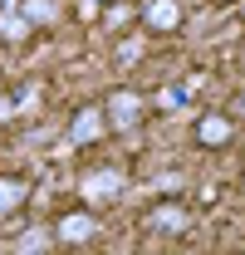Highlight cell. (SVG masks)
<instances>
[{
  "label": "cell",
  "instance_id": "obj_1",
  "mask_svg": "<svg viewBox=\"0 0 245 255\" xmlns=\"http://www.w3.org/2000/svg\"><path fill=\"white\" fill-rule=\"evenodd\" d=\"M103 132H108V108L84 103V108L69 118V142H74V147H89V142H98Z\"/></svg>",
  "mask_w": 245,
  "mask_h": 255
},
{
  "label": "cell",
  "instance_id": "obj_2",
  "mask_svg": "<svg viewBox=\"0 0 245 255\" xmlns=\"http://www.w3.org/2000/svg\"><path fill=\"white\" fill-rule=\"evenodd\" d=\"M137 118H142V94L137 89H113V98H108V128L113 132H132Z\"/></svg>",
  "mask_w": 245,
  "mask_h": 255
},
{
  "label": "cell",
  "instance_id": "obj_3",
  "mask_svg": "<svg viewBox=\"0 0 245 255\" xmlns=\"http://www.w3.org/2000/svg\"><path fill=\"white\" fill-rule=\"evenodd\" d=\"M93 231H98L93 211H69V216H59V221H54L59 246H84V241H93Z\"/></svg>",
  "mask_w": 245,
  "mask_h": 255
},
{
  "label": "cell",
  "instance_id": "obj_4",
  "mask_svg": "<svg viewBox=\"0 0 245 255\" xmlns=\"http://www.w3.org/2000/svg\"><path fill=\"white\" fill-rule=\"evenodd\" d=\"M79 191H84V201H108V196L122 191V172L118 167H98V172H89L79 182Z\"/></svg>",
  "mask_w": 245,
  "mask_h": 255
},
{
  "label": "cell",
  "instance_id": "obj_5",
  "mask_svg": "<svg viewBox=\"0 0 245 255\" xmlns=\"http://www.w3.org/2000/svg\"><path fill=\"white\" fill-rule=\"evenodd\" d=\"M142 25L157 30V34H172L182 25V5H177V0H152V5L142 10Z\"/></svg>",
  "mask_w": 245,
  "mask_h": 255
},
{
  "label": "cell",
  "instance_id": "obj_6",
  "mask_svg": "<svg viewBox=\"0 0 245 255\" xmlns=\"http://www.w3.org/2000/svg\"><path fill=\"white\" fill-rule=\"evenodd\" d=\"M231 137H236V128H231L226 113H206V118L196 123V142H201V147H226Z\"/></svg>",
  "mask_w": 245,
  "mask_h": 255
},
{
  "label": "cell",
  "instance_id": "obj_7",
  "mask_svg": "<svg viewBox=\"0 0 245 255\" xmlns=\"http://www.w3.org/2000/svg\"><path fill=\"white\" fill-rule=\"evenodd\" d=\"M54 246H59V236L49 226H30L15 236V255H39V251H54Z\"/></svg>",
  "mask_w": 245,
  "mask_h": 255
},
{
  "label": "cell",
  "instance_id": "obj_8",
  "mask_svg": "<svg viewBox=\"0 0 245 255\" xmlns=\"http://www.w3.org/2000/svg\"><path fill=\"white\" fill-rule=\"evenodd\" d=\"M25 196H30V187L20 177H0V216H15L25 206Z\"/></svg>",
  "mask_w": 245,
  "mask_h": 255
},
{
  "label": "cell",
  "instance_id": "obj_9",
  "mask_svg": "<svg viewBox=\"0 0 245 255\" xmlns=\"http://www.w3.org/2000/svg\"><path fill=\"white\" fill-rule=\"evenodd\" d=\"M20 15L30 25H54L59 20V0H20Z\"/></svg>",
  "mask_w": 245,
  "mask_h": 255
},
{
  "label": "cell",
  "instance_id": "obj_10",
  "mask_svg": "<svg viewBox=\"0 0 245 255\" xmlns=\"http://www.w3.org/2000/svg\"><path fill=\"white\" fill-rule=\"evenodd\" d=\"M30 30H34V25L20 15V5H15V15H0V34H5V39H25Z\"/></svg>",
  "mask_w": 245,
  "mask_h": 255
},
{
  "label": "cell",
  "instance_id": "obj_11",
  "mask_svg": "<svg viewBox=\"0 0 245 255\" xmlns=\"http://www.w3.org/2000/svg\"><path fill=\"white\" fill-rule=\"evenodd\" d=\"M152 226H162V231H182V226H186V211H182V206H157V211H152Z\"/></svg>",
  "mask_w": 245,
  "mask_h": 255
},
{
  "label": "cell",
  "instance_id": "obj_12",
  "mask_svg": "<svg viewBox=\"0 0 245 255\" xmlns=\"http://www.w3.org/2000/svg\"><path fill=\"white\" fill-rule=\"evenodd\" d=\"M186 94H191V89H177V84H172V89H162V94H157V103H162L167 113H177V108L186 103Z\"/></svg>",
  "mask_w": 245,
  "mask_h": 255
},
{
  "label": "cell",
  "instance_id": "obj_13",
  "mask_svg": "<svg viewBox=\"0 0 245 255\" xmlns=\"http://www.w3.org/2000/svg\"><path fill=\"white\" fill-rule=\"evenodd\" d=\"M5 118H15V98H5V94H0V123H5Z\"/></svg>",
  "mask_w": 245,
  "mask_h": 255
},
{
  "label": "cell",
  "instance_id": "obj_14",
  "mask_svg": "<svg viewBox=\"0 0 245 255\" xmlns=\"http://www.w3.org/2000/svg\"><path fill=\"white\" fill-rule=\"evenodd\" d=\"M236 108H241V113H245V94H241V103H236Z\"/></svg>",
  "mask_w": 245,
  "mask_h": 255
}]
</instances>
